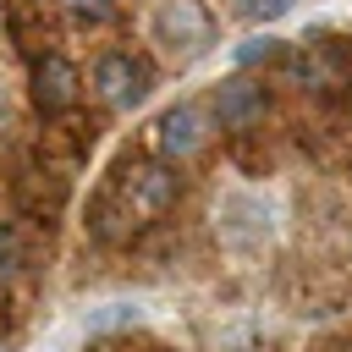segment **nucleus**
Masks as SVG:
<instances>
[{
  "instance_id": "1",
  "label": "nucleus",
  "mask_w": 352,
  "mask_h": 352,
  "mask_svg": "<svg viewBox=\"0 0 352 352\" xmlns=\"http://www.w3.org/2000/svg\"><path fill=\"white\" fill-rule=\"evenodd\" d=\"M182 198V176L176 165H165L160 154L143 160V154H126L110 165V176L88 192V231L110 248L132 242L138 231L160 226Z\"/></svg>"
},
{
  "instance_id": "13",
  "label": "nucleus",
  "mask_w": 352,
  "mask_h": 352,
  "mask_svg": "<svg viewBox=\"0 0 352 352\" xmlns=\"http://www.w3.org/2000/svg\"><path fill=\"white\" fill-rule=\"evenodd\" d=\"M0 121H6V94H0Z\"/></svg>"
},
{
  "instance_id": "3",
  "label": "nucleus",
  "mask_w": 352,
  "mask_h": 352,
  "mask_svg": "<svg viewBox=\"0 0 352 352\" xmlns=\"http://www.w3.org/2000/svg\"><path fill=\"white\" fill-rule=\"evenodd\" d=\"M148 33L176 60H198V55L214 50V16L204 11V0H154Z\"/></svg>"
},
{
  "instance_id": "12",
  "label": "nucleus",
  "mask_w": 352,
  "mask_h": 352,
  "mask_svg": "<svg viewBox=\"0 0 352 352\" xmlns=\"http://www.w3.org/2000/svg\"><path fill=\"white\" fill-rule=\"evenodd\" d=\"M292 6L297 0H236V16H248V22H280Z\"/></svg>"
},
{
  "instance_id": "2",
  "label": "nucleus",
  "mask_w": 352,
  "mask_h": 352,
  "mask_svg": "<svg viewBox=\"0 0 352 352\" xmlns=\"http://www.w3.org/2000/svg\"><path fill=\"white\" fill-rule=\"evenodd\" d=\"M28 104L38 110V121H66L82 104V66L60 50H38L28 60Z\"/></svg>"
},
{
  "instance_id": "5",
  "label": "nucleus",
  "mask_w": 352,
  "mask_h": 352,
  "mask_svg": "<svg viewBox=\"0 0 352 352\" xmlns=\"http://www.w3.org/2000/svg\"><path fill=\"white\" fill-rule=\"evenodd\" d=\"M88 82H94L99 104H110V110H138V104L148 99V88H154V66H148L138 50L110 44V50H99V55H94Z\"/></svg>"
},
{
  "instance_id": "4",
  "label": "nucleus",
  "mask_w": 352,
  "mask_h": 352,
  "mask_svg": "<svg viewBox=\"0 0 352 352\" xmlns=\"http://www.w3.org/2000/svg\"><path fill=\"white\" fill-rule=\"evenodd\" d=\"M209 138H214V116L198 104V99H176V104H165L160 116H154V126H148V143H154V154L165 160V165H187V160H198L204 148H209Z\"/></svg>"
},
{
  "instance_id": "6",
  "label": "nucleus",
  "mask_w": 352,
  "mask_h": 352,
  "mask_svg": "<svg viewBox=\"0 0 352 352\" xmlns=\"http://www.w3.org/2000/svg\"><path fill=\"white\" fill-rule=\"evenodd\" d=\"M209 116H214L220 132H253V126L270 116V94H264L258 82H248V77H226V82L214 88Z\"/></svg>"
},
{
  "instance_id": "8",
  "label": "nucleus",
  "mask_w": 352,
  "mask_h": 352,
  "mask_svg": "<svg viewBox=\"0 0 352 352\" xmlns=\"http://www.w3.org/2000/svg\"><path fill=\"white\" fill-rule=\"evenodd\" d=\"M28 236H22V226H11V220H0V292L6 286H16L22 275H28Z\"/></svg>"
},
{
  "instance_id": "10",
  "label": "nucleus",
  "mask_w": 352,
  "mask_h": 352,
  "mask_svg": "<svg viewBox=\"0 0 352 352\" xmlns=\"http://www.w3.org/2000/svg\"><path fill=\"white\" fill-rule=\"evenodd\" d=\"M280 55H286V44L270 38V33H253V38L236 44V66H270V60H280Z\"/></svg>"
},
{
  "instance_id": "11",
  "label": "nucleus",
  "mask_w": 352,
  "mask_h": 352,
  "mask_svg": "<svg viewBox=\"0 0 352 352\" xmlns=\"http://www.w3.org/2000/svg\"><path fill=\"white\" fill-rule=\"evenodd\" d=\"M138 319H143V314H138L132 302H104V308L88 314V330H94V336H104V330H132Z\"/></svg>"
},
{
  "instance_id": "7",
  "label": "nucleus",
  "mask_w": 352,
  "mask_h": 352,
  "mask_svg": "<svg viewBox=\"0 0 352 352\" xmlns=\"http://www.w3.org/2000/svg\"><path fill=\"white\" fill-rule=\"evenodd\" d=\"M16 198L33 220H55L66 204V176H55L50 165H22L16 170Z\"/></svg>"
},
{
  "instance_id": "9",
  "label": "nucleus",
  "mask_w": 352,
  "mask_h": 352,
  "mask_svg": "<svg viewBox=\"0 0 352 352\" xmlns=\"http://www.w3.org/2000/svg\"><path fill=\"white\" fill-rule=\"evenodd\" d=\"M50 6L77 28H104V22L121 16V0H50Z\"/></svg>"
}]
</instances>
